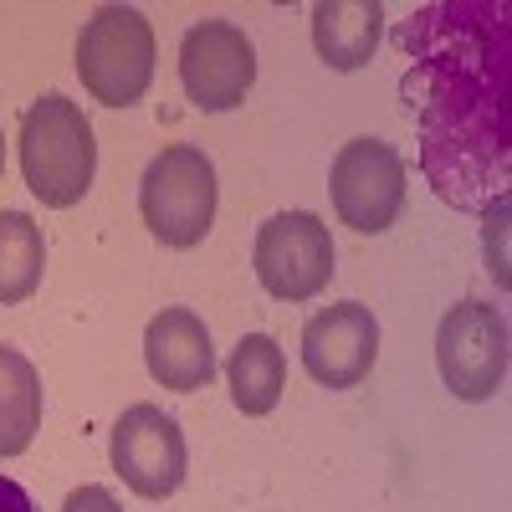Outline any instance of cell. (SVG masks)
I'll use <instances>...</instances> for the list:
<instances>
[{
    "label": "cell",
    "mask_w": 512,
    "mask_h": 512,
    "mask_svg": "<svg viewBox=\"0 0 512 512\" xmlns=\"http://www.w3.org/2000/svg\"><path fill=\"white\" fill-rule=\"evenodd\" d=\"M405 98H420V164L451 205L507 185V6H425L405 26Z\"/></svg>",
    "instance_id": "cell-1"
},
{
    "label": "cell",
    "mask_w": 512,
    "mask_h": 512,
    "mask_svg": "<svg viewBox=\"0 0 512 512\" xmlns=\"http://www.w3.org/2000/svg\"><path fill=\"white\" fill-rule=\"evenodd\" d=\"M21 175H26V190L52 205V210H67L77 205L82 195L93 190V175H98V144H93V123L82 118V108L62 93H47L36 98L26 113H21Z\"/></svg>",
    "instance_id": "cell-2"
},
{
    "label": "cell",
    "mask_w": 512,
    "mask_h": 512,
    "mask_svg": "<svg viewBox=\"0 0 512 512\" xmlns=\"http://www.w3.org/2000/svg\"><path fill=\"white\" fill-rule=\"evenodd\" d=\"M77 77L103 108H128L154 82V26L134 6H98L77 36Z\"/></svg>",
    "instance_id": "cell-3"
},
{
    "label": "cell",
    "mask_w": 512,
    "mask_h": 512,
    "mask_svg": "<svg viewBox=\"0 0 512 512\" xmlns=\"http://www.w3.org/2000/svg\"><path fill=\"white\" fill-rule=\"evenodd\" d=\"M139 216L144 226L175 251L205 241L216 221V164L195 144H169L139 180Z\"/></svg>",
    "instance_id": "cell-4"
},
{
    "label": "cell",
    "mask_w": 512,
    "mask_h": 512,
    "mask_svg": "<svg viewBox=\"0 0 512 512\" xmlns=\"http://www.w3.org/2000/svg\"><path fill=\"white\" fill-rule=\"evenodd\" d=\"M405 154L384 139H349L333 154L328 195L338 221L354 226L359 236H379L400 221L405 210Z\"/></svg>",
    "instance_id": "cell-5"
},
{
    "label": "cell",
    "mask_w": 512,
    "mask_h": 512,
    "mask_svg": "<svg viewBox=\"0 0 512 512\" xmlns=\"http://www.w3.org/2000/svg\"><path fill=\"white\" fill-rule=\"evenodd\" d=\"M436 364L446 390L466 405L492 400L507 379V318L482 297H461L436 328Z\"/></svg>",
    "instance_id": "cell-6"
},
{
    "label": "cell",
    "mask_w": 512,
    "mask_h": 512,
    "mask_svg": "<svg viewBox=\"0 0 512 512\" xmlns=\"http://www.w3.org/2000/svg\"><path fill=\"white\" fill-rule=\"evenodd\" d=\"M256 282H262L277 303H308L333 277V241L328 226L313 210H282L262 231H256L251 251Z\"/></svg>",
    "instance_id": "cell-7"
},
{
    "label": "cell",
    "mask_w": 512,
    "mask_h": 512,
    "mask_svg": "<svg viewBox=\"0 0 512 512\" xmlns=\"http://www.w3.org/2000/svg\"><path fill=\"white\" fill-rule=\"evenodd\" d=\"M108 456H113V472L128 482V492H139L144 502L175 497L185 472H190L180 420L164 415L159 405H128L113 425Z\"/></svg>",
    "instance_id": "cell-8"
},
{
    "label": "cell",
    "mask_w": 512,
    "mask_h": 512,
    "mask_svg": "<svg viewBox=\"0 0 512 512\" xmlns=\"http://www.w3.org/2000/svg\"><path fill=\"white\" fill-rule=\"evenodd\" d=\"M180 82L195 108L231 113L256 82V47L231 21H195L180 41Z\"/></svg>",
    "instance_id": "cell-9"
},
{
    "label": "cell",
    "mask_w": 512,
    "mask_h": 512,
    "mask_svg": "<svg viewBox=\"0 0 512 512\" xmlns=\"http://www.w3.org/2000/svg\"><path fill=\"white\" fill-rule=\"evenodd\" d=\"M379 359V323L364 303H333L303 328V364L323 390H354Z\"/></svg>",
    "instance_id": "cell-10"
},
{
    "label": "cell",
    "mask_w": 512,
    "mask_h": 512,
    "mask_svg": "<svg viewBox=\"0 0 512 512\" xmlns=\"http://www.w3.org/2000/svg\"><path fill=\"white\" fill-rule=\"evenodd\" d=\"M144 364L154 374V384L175 395H195L216 374V344L200 313L190 308H164L149 328H144Z\"/></svg>",
    "instance_id": "cell-11"
},
{
    "label": "cell",
    "mask_w": 512,
    "mask_h": 512,
    "mask_svg": "<svg viewBox=\"0 0 512 512\" xmlns=\"http://www.w3.org/2000/svg\"><path fill=\"white\" fill-rule=\"evenodd\" d=\"M384 31L379 0H318L313 6V47L333 72H359L369 67Z\"/></svg>",
    "instance_id": "cell-12"
},
{
    "label": "cell",
    "mask_w": 512,
    "mask_h": 512,
    "mask_svg": "<svg viewBox=\"0 0 512 512\" xmlns=\"http://www.w3.org/2000/svg\"><path fill=\"white\" fill-rule=\"evenodd\" d=\"M231 400L241 415H272L282 390H287V359L272 333H246L231 349Z\"/></svg>",
    "instance_id": "cell-13"
},
{
    "label": "cell",
    "mask_w": 512,
    "mask_h": 512,
    "mask_svg": "<svg viewBox=\"0 0 512 512\" xmlns=\"http://www.w3.org/2000/svg\"><path fill=\"white\" fill-rule=\"evenodd\" d=\"M41 431V374L26 354L0 344V456H21Z\"/></svg>",
    "instance_id": "cell-14"
},
{
    "label": "cell",
    "mask_w": 512,
    "mask_h": 512,
    "mask_svg": "<svg viewBox=\"0 0 512 512\" xmlns=\"http://www.w3.org/2000/svg\"><path fill=\"white\" fill-rule=\"evenodd\" d=\"M47 241L26 210H0V303H26L41 287Z\"/></svg>",
    "instance_id": "cell-15"
},
{
    "label": "cell",
    "mask_w": 512,
    "mask_h": 512,
    "mask_svg": "<svg viewBox=\"0 0 512 512\" xmlns=\"http://www.w3.org/2000/svg\"><path fill=\"white\" fill-rule=\"evenodd\" d=\"M62 512H123V507L108 487H77V492H67Z\"/></svg>",
    "instance_id": "cell-16"
},
{
    "label": "cell",
    "mask_w": 512,
    "mask_h": 512,
    "mask_svg": "<svg viewBox=\"0 0 512 512\" xmlns=\"http://www.w3.org/2000/svg\"><path fill=\"white\" fill-rule=\"evenodd\" d=\"M0 512H36V502H31V492L21 482L0 477Z\"/></svg>",
    "instance_id": "cell-17"
},
{
    "label": "cell",
    "mask_w": 512,
    "mask_h": 512,
    "mask_svg": "<svg viewBox=\"0 0 512 512\" xmlns=\"http://www.w3.org/2000/svg\"><path fill=\"white\" fill-rule=\"evenodd\" d=\"M0 169H6V134H0Z\"/></svg>",
    "instance_id": "cell-18"
}]
</instances>
